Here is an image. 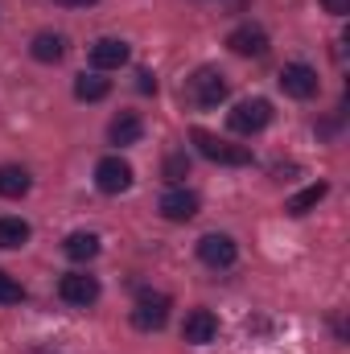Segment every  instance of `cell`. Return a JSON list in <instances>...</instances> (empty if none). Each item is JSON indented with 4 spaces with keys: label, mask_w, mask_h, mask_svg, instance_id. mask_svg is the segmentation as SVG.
<instances>
[{
    "label": "cell",
    "mask_w": 350,
    "mask_h": 354,
    "mask_svg": "<svg viewBox=\"0 0 350 354\" xmlns=\"http://www.w3.org/2000/svg\"><path fill=\"white\" fill-rule=\"evenodd\" d=\"M190 140L198 145V153H202L206 161H219V165H252V149H248V145L219 140V136H214V132H206V128H194V132H190Z\"/></svg>",
    "instance_id": "6da1fadb"
},
{
    "label": "cell",
    "mask_w": 350,
    "mask_h": 354,
    "mask_svg": "<svg viewBox=\"0 0 350 354\" xmlns=\"http://www.w3.org/2000/svg\"><path fill=\"white\" fill-rule=\"evenodd\" d=\"M272 124V103L268 99H243L227 111V128L239 132V136H256Z\"/></svg>",
    "instance_id": "7a4b0ae2"
},
{
    "label": "cell",
    "mask_w": 350,
    "mask_h": 354,
    "mask_svg": "<svg viewBox=\"0 0 350 354\" xmlns=\"http://www.w3.org/2000/svg\"><path fill=\"white\" fill-rule=\"evenodd\" d=\"M190 99H194L198 107H219V103L227 99V79H223V71L198 66V71L190 75Z\"/></svg>",
    "instance_id": "3957f363"
},
{
    "label": "cell",
    "mask_w": 350,
    "mask_h": 354,
    "mask_svg": "<svg viewBox=\"0 0 350 354\" xmlns=\"http://www.w3.org/2000/svg\"><path fill=\"white\" fill-rule=\"evenodd\" d=\"M169 297L165 292H140L136 297V309H132V326L136 330H161L169 322Z\"/></svg>",
    "instance_id": "277c9868"
},
{
    "label": "cell",
    "mask_w": 350,
    "mask_h": 354,
    "mask_svg": "<svg viewBox=\"0 0 350 354\" xmlns=\"http://www.w3.org/2000/svg\"><path fill=\"white\" fill-rule=\"evenodd\" d=\"M58 297H62L66 305L87 309V305L99 301V280L87 276V272H71V276H62V280H58Z\"/></svg>",
    "instance_id": "5b68a950"
},
{
    "label": "cell",
    "mask_w": 350,
    "mask_h": 354,
    "mask_svg": "<svg viewBox=\"0 0 350 354\" xmlns=\"http://www.w3.org/2000/svg\"><path fill=\"white\" fill-rule=\"evenodd\" d=\"M198 260L210 268H231L235 260H239V248H235V239L231 235H202L198 239Z\"/></svg>",
    "instance_id": "8992f818"
},
{
    "label": "cell",
    "mask_w": 350,
    "mask_h": 354,
    "mask_svg": "<svg viewBox=\"0 0 350 354\" xmlns=\"http://www.w3.org/2000/svg\"><path fill=\"white\" fill-rule=\"evenodd\" d=\"M280 87H284V95H293V99H313L322 83H317V71H313V66L288 62V66L280 71Z\"/></svg>",
    "instance_id": "52a82bcc"
},
{
    "label": "cell",
    "mask_w": 350,
    "mask_h": 354,
    "mask_svg": "<svg viewBox=\"0 0 350 354\" xmlns=\"http://www.w3.org/2000/svg\"><path fill=\"white\" fill-rule=\"evenodd\" d=\"M95 185H99L103 194H124V189L132 185V165H128L124 157H103V161L95 165Z\"/></svg>",
    "instance_id": "ba28073f"
},
{
    "label": "cell",
    "mask_w": 350,
    "mask_h": 354,
    "mask_svg": "<svg viewBox=\"0 0 350 354\" xmlns=\"http://www.w3.org/2000/svg\"><path fill=\"white\" fill-rule=\"evenodd\" d=\"M181 338H185L190 346L214 342V338H219V317H214L210 309H194V313L185 317V326H181Z\"/></svg>",
    "instance_id": "9c48e42d"
},
{
    "label": "cell",
    "mask_w": 350,
    "mask_h": 354,
    "mask_svg": "<svg viewBox=\"0 0 350 354\" xmlns=\"http://www.w3.org/2000/svg\"><path fill=\"white\" fill-rule=\"evenodd\" d=\"M227 46H231L239 58H264V54H268V33H264L260 25H239V29H231Z\"/></svg>",
    "instance_id": "30bf717a"
},
{
    "label": "cell",
    "mask_w": 350,
    "mask_h": 354,
    "mask_svg": "<svg viewBox=\"0 0 350 354\" xmlns=\"http://www.w3.org/2000/svg\"><path fill=\"white\" fill-rule=\"evenodd\" d=\"M128 62V41H120V37H99L95 46H91V66L95 71H120Z\"/></svg>",
    "instance_id": "8fae6325"
},
{
    "label": "cell",
    "mask_w": 350,
    "mask_h": 354,
    "mask_svg": "<svg viewBox=\"0 0 350 354\" xmlns=\"http://www.w3.org/2000/svg\"><path fill=\"white\" fill-rule=\"evenodd\" d=\"M161 214L169 223H190L198 214V194L194 189H169V194H161Z\"/></svg>",
    "instance_id": "7c38bea8"
},
{
    "label": "cell",
    "mask_w": 350,
    "mask_h": 354,
    "mask_svg": "<svg viewBox=\"0 0 350 354\" xmlns=\"http://www.w3.org/2000/svg\"><path fill=\"white\" fill-rule=\"evenodd\" d=\"M140 132H145V124H140V115H132V111H120V115L107 124V140H111V145H136Z\"/></svg>",
    "instance_id": "4fadbf2b"
},
{
    "label": "cell",
    "mask_w": 350,
    "mask_h": 354,
    "mask_svg": "<svg viewBox=\"0 0 350 354\" xmlns=\"http://www.w3.org/2000/svg\"><path fill=\"white\" fill-rule=\"evenodd\" d=\"M62 252H66L75 264H87V260L99 256V235H95V231H75V235H66Z\"/></svg>",
    "instance_id": "5bb4252c"
},
{
    "label": "cell",
    "mask_w": 350,
    "mask_h": 354,
    "mask_svg": "<svg viewBox=\"0 0 350 354\" xmlns=\"http://www.w3.org/2000/svg\"><path fill=\"white\" fill-rule=\"evenodd\" d=\"M29 185H33V177L29 169H21V165H0V198H25L29 194Z\"/></svg>",
    "instance_id": "9a60e30c"
},
{
    "label": "cell",
    "mask_w": 350,
    "mask_h": 354,
    "mask_svg": "<svg viewBox=\"0 0 350 354\" xmlns=\"http://www.w3.org/2000/svg\"><path fill=\"white\" fill-rule=\"evenodd\" d=\"M29 54H33L37 62H58V58L66 54V37H62V33H37L33 46H29Z\"/></svg>",
    "instance_id": "2e32d148"
},
{
    "label": "cell",
    "mask_w": 350,
    "mask_h": 354,
    "mask_svg": "<svg viewBox=\"0 0 350 354\" xmlns=\"http://www.w3.org/2000/svg\"><path fill=\"white\" fill-rule=\"evenodd\" d=\"M326 194H330V185H326V181H317V185L301 189L297 198H288V202H284V210H288L293 218H301V214H309V210H313V206H317V202H322Z\"/></svg>",
    "instance_id": "e0dca14e"
},
{
    "label": "cell",
    "mask_w": 350,
    "mask_h": 354,
    "mask_svg": "<svg viewBox=\"0 0 350 354\" xmlns=\"http://www.w3.org/2000/svg\"><path fill=\"white\" fill-rule=\"evenodd\" d=\"M29 223L25 218H0V248L4 252H17V248H25L29 243Z\"/></svg>",
    "instance_id": "ac0fdd59"
},
{
    "label": "cell",
    "mask_w": 350,
    "mask_h": 354,
    "mask_svg": "<svg viewBox=\"0 0 350 354\" xmlns=\"http://www.w3.org/2000/svg\"><path fill=\"white\" fill-rule=\"evenodd\" d=\"M107 91H111V83H107L103 75H79V79H75V99H83V103L107 99Z\"/></svg>",
    "instance_id": "d6986e66"
},
{
    "label": "cell",
    "mask_w": 350,
    "mask_h": 354,
    "mask_svg": "<svg viewBox=\"0 0 350 354\" xmlns=\"http://www.w3.org/2000/svg\"><path fill=\"white\" fill-rule=\"evenodd\" d=\"M21 301H25L21 280H12L8 272H0V305H21Z\"/></svg>",
    "instance_id": "ffe728a7"
},
{
    "label": "cell",
    "mask_w": 350,
    "mask_h": 354,
    "mask_svg": "<svg viewBox=\"0 0 350 354\" xmlns=\"http://www.w3.org/2000/svg\"><path fill=\"white\" fill-rule=\"evenodd\" d=\"M185 174H190V161H185V153H174V157H165V177H169V181H181Z\"/></svg>",
    "instance_id": "44dd1931"
},
{
    "label": "cell",
    "mask_w": 350,
    "mask_h": 354,
    "mask_svg": "<svg viewBox=\"0 0 350 354\" xmlns=\"http://www.w3.org/2000/svg\"><path fill=\"white\" fill-rule=\"evenodd\" d=\"M136 87L145 91V95H157V79H153L149 71H140V75H136Z\"/></svg>",
    "instance_id": "7402d4cb"
},
{
    "label": "cell",
    "mask_w": 350,
    "mask_h": 354,
    "mask_svg": "<svg viewBox=\"0 0 350 354\" xmlns=\"http://www.w3.org/2000/svg\"><path fill=\"white\" fill-rule=\"evenodd\" d=\"M326 4V12H334V17H347L350 12V0H322Z\"/></svg>",
    "instance_id": "603a6c76"
},
{
    "label": "cell",
    "mask_w": 350,
    "mask_h": 354,
    "mask_svg": "<svg viewBox=\"0 0 350 354\" xmlns=\"http://www.w3.org/2000/svg\"><path fill=\"white\" fill-rule=\"evenodd\" d=\"M58 4H66V8H87V4H95V0H58Z\"/></svg>",
    "instance_id": "cb8c5ba5"
}]
</instances>
